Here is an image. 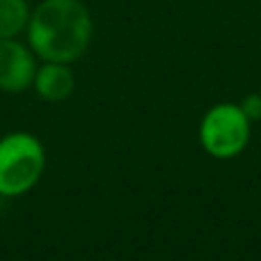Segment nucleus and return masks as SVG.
Instances as JSON below:
<instances>
[{"label":"nucleus","instance_id":"obj_6","mask_svg":"<svg viewBox=\"0 0 261 261\" xmlns=\"http://www.w3.org/2000/svg\"><path fill=\"white\" fill-rule=\"evenodd\" d=\"M30 14L28 0H0V39H16L25 32Z\"/></svg>","mask_w":261,"mask_h":261},{"label":"nucleus","instance_id":"obj_3","mask_svg":"<svg viewBox=\"0 0 261 261\" xmlns=\"http://www.w3.org/2000/svg\"><path fill=\"white\" fill-rule=\"evenodd\" d=\"M199 142L213 158L229 161L250 142V119L234 103H218L199 124Z\"/></svg>","mask_w":261,"mask_h":261},{"label":"nucleus","instance_id":"obj_7","mask_svg":"<svg viewBox=\"0 0 261 261\" xmlns=\"http://www.w3.org/2000/svg\"><path fill=\"white\" fill-rule=\"evenodd\" d=\"M241 110L248 115V119H259L261 117V94H248L241 103Z\"/></svg>","mask_w":261,"mask_h":261},{"label":"nucleus","instance_id":"obj_1","mask_svg":"<svg viewBox=\"0 0 261 261\" xmlns=\"http://www.w3.org/2000/svg\"><path fill=\"white\" fill-rule=\"evenodd\" d=\"M25 32L28 46L39 60L71 64L90 48L94 23L83 0H41Z\"/></svg>","mask_w":261,"mask_h":261},{"label":"nucleus","instance_id":"obj_5","mask_svg":"<svg viewBox=\"0 0 261 261\" xmlns=\"http://www.w3.org/2000/svg\"><path fill=\"white\" fill-rule=\"evenodd\" d=\"M32 87H35L37 94L44 101L60 103V101L71 96L73 87H76V78H73V71L69 69V64L46 62V64H41V67H37Z\"/></svg>","mask_w":261,"mask_h":261},{"label":"nucleus","instance_id":"obj_2","mask_svg":"<svg viewBox=\"0 0 261 261\" xmlns=\"http://www.w3.org/2000/svg\"><path fill=\"white\" fill-rule=\"evenodd\" d=\"M46 165L44 144L32 133H9L0 138V195L18 197L39 184Z\"/></svg>","mask_w":261,"mask_h":261},{"label":"nucleus","instance_id":"obj_4","mask_svg":"<svg viewBox=\"0 0 261 261\" xmlns=\"http://www.w3.org/2000/svg\"><path fill=\"white\" fill-rule=\"evenodd\" d=\"M37 55L18 39H0V92H23L32 87Z\"/></svg>","mask_w":261,"mask_h":261}]
</instances>
